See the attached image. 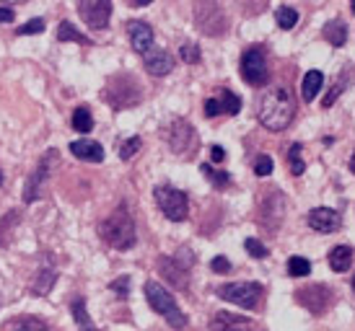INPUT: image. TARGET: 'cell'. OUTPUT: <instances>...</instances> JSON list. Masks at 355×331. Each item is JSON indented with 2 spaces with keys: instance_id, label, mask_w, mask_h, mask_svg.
<instances>
[{
  "instance_id": "6da1fadb",
  "label": "cell",
  "mask_w": 355,
  "mask_h": 331,
  "mask_svg": "<svg viewBox=\"0 0 355 331\" xmlns=\"http://www.w3.org/2000/svg\"><path fill=\"white\" fill-rule=\"evenodd\" d=\"M296 117V98L286 86H270L257 98V119L270 132H283Z\"/></svg>"
},
{
  "instance_id": "7a4b0ae2",
  "label": "cell",
  "mask_w": 355,
  "mask_h": 331,
  "mask_svg": "<svg viewBox=\"0 0 355 331\" xmlns=\"http://www.w3.org/2000/svg\"><path fill=\"white\" fill-rule=\"evenodd\" d=\"M99 235L104 244H109L117 251H130L138 244V231H135V220L130 215L128 205H119L107 220L99 223Z\"/></svg>"
},
{
  "instance_id": "3957f363",
  "label": "cell",
  "mask_w": 355,
  "mask_h": 331,
  "mask_svg": "<svg viewBox=\"0 0 355 331\" xmlns=\"http://www.w3.org/2000/svg\"><path fill=\"white\" fill-rule=\"evenodd\" d=\"M146 301H148L150 308H153L171 329H184V326H187V316H184V311H182L177 305V301H174V295H171L164 285L146 283Z\"/></svg>"
},
{
  "instance_id": "277c9868",
  "label": "cell",
  "mask_w": 355,
  "mask_h": 331,
  "mask_svg": "<svg viewBox=\"0 0 355 331\" xmlns=\"http://www.w3.org/2000/svg\"><path fill=\"white\" fill-rule=\"evenodd\" d=\"M164 140H166L168 150L179 158H192L200 147V137L195 132V127L189 125L187 119H174L164 127Z\"/></svg>"
},
{
  "instance_id": "5b68a950",
  "label": "cell",
  "mask_w": 355,
  "mask_h": 331,
  "mask_svg": "<svg viewBox=\"0 0 355 331\" xmlns=\"http://www.w3.org/2000/svg\"><path fill=\"white\" fill-rule=\"evenodd\" d=\"M153 197H156L158 210L164 213L166 220H171V223H182V220H187V215H189L187 192H182V189H177V186L158 184L156 189H153Z\"/></svg>"
},
{
  "instance_id": "8992f818",
  "label": "cell",
  "mask_w": 355,
  "mask_h": 331,
  "mask_svg": "<svg viewBox=\"0 0 355 331\" xmlns=\"http://www.w3.org/2000/svg\"><path fill=\"white\" fill-rule=\"evenodd\" d=\"M60 163V153L52 147V150H47L44 156L40 158V163H37V168L29 174V179H26V184H24V202L26 205H31V202H37V199H42V195H44V186H47V179L52 176V171H55V166Z\"/></svg>"
},
{
  "instance_id": "52a82bcc",
  "label": "cell",
  "mask_w": 355,
  "mask_h": 331,
  "mask_svg": "<svg viewBox=\"0 0 355 331\" xmlns=\"http://www.w3.org/2000/svg\"><path fill=\"white\" fill-rule=\"evenodd\" d=\"M104 98L114 109H132L140 104L143 93H140L138 80L132 75H117V78L109 80V86L104 88Z\"/></svg>"
},
{
  "instance_id": "ba28073f",
  "label": "cell",
  "mask_w": 355,
  "mask_h": 331,
  "mask_svg": "<svg viewBox=\"0 0 355 331\" xmlns=\"http://www.w3.org/2000/svg\"><path fill=\"white\" fill-rule=\"evenodd\" d=\"M262 292L265 287L259 283H231V285H220L216 287V295L220 301L234 303L239 308H247V311H254L259 301H262Z\"/></svg>"
},
{
  "instance_id": "9c48e42d",
  "label": "cell",
  "mask_w": 355,
  "mask_h": 331,
  "mask_svg": "<svg viewBox=\"0 0 355 331\" xmlns=\"http://www.w3.org/2000/svg\"><path fill=\"white\" fill-rule=\"evenodd\" d=\"M195 24L207 37H220L228 29L226 13H223V8L218 6L216 0H198V6H195Z\"/></svg>"
},
{
  "instance_id": "30bf717a",
  "label": "cell",
  "mask_w": 355,
  "mask_h": 331,
  "mask_svg": "<svg viewBox=\"0 0 355 331\" xmlns=\"http://www.w3.org/2000/svg\"><path fill=\"white\" fill-rule=\"evenodd\" d=\"M241 78L247 80L249 86H267L270 80V68H267V55L262 47H249L244 55H241Z\"/></svg>"
},
{
  "instance_id": "8fae6325",
  "label": "cell",
  "mask_w": 355,
  "mask_h": 331,
  "mask_svg": "<svg viewBox=\"0 0 355 331\" xmlns=\"http://www.w3.org/2000/svg\"><path fill=\"white\" fill-rule=\"evenodd\" d=\"M187 253L189 251H179V256H161L158 259V272H161V277L171 287H177V290H187L189 285V267L195 264V256L184 262Z\"/></svg>"
},
{
  "instance_id": "7c38bea8",
  "label": "cell",
  "mask_w": 355,
  "mask_h": 331,
  "mask_svg": "<svg viewBox=\"0 0 355 331\" xmlns=\"http://www.w3.org/2000/svg\"><path fill=\"white\" fill-rule=\"evenodd\" d=\"M78 13L89 29H107L112 19V0H78Z\"/></svg>"
},
{
  "instance_id": "4fadbf2b",
  "label": "cell",
  "mask_w": 355,
  "mask_h": 331,
  "mask_svg": "<svg viewBox=\"0 0 355 331\" xmlns=\"http://www.w3.org/2000/svg\"><path fill=\"white\" fill-rule=\"evenodd\" d=\"M296 301L309 308V311L314 313V316H322V313L329 308V303H332V290L324 287V285H314V287H301L296 292Z\"/></svg>"
},
{
  "instance_id": "5bb4252c",
  "label": "cell",
  "mask_w": 355,
  "mask_h": 331,
  "mask_svg": "<svg viewBox=\"0 0 355 331\" xmlns=\"http://www.w3.org/2000/svg\"><path fill=\"white\" fill-rule=\"evenodd\" d=\"M239 111H241V98L228 88H220L218 96L205 101V117H218V114H231L234 117Z\"/></svg>"
},
{
  "instance_id": "9a60e30c",
  "label": "cell",
  "mask_w": 355,
  "mask_h": 331,
  "mask_svg": "<svg viewBox=\"0 0 355 331\" xmlns=\"http://www.w3.org/2000/svg\"><path fill=\"white\" fill-rule=\"evenodd\" d=\"M309 225L314 228L316 233H335L343 225V215L332 210V207H314L309 213Z\"/></svg>"
},
{
  "instance_id": "2e32d148",
  "label": "cell",
  "mask_w": 355,
  "mask_h": 331,
  "mask_svg": "<svg viewBox=\"0 0 355 331\" xmlns=\"http://www.w3.org/2000/svg\"><path fill=\"white\" fill-rule=\"evenodd\" d=\"M55 280H58V264H55V256L47 253V256H42L37 277H34V283H31V292H34V295H47V292L52 290Z\"/></svg>"
},
{
  "instance_id": "e0dca14e",
  "label": "cell",
  "mask_w": 355,
  "mask_h": 331,
  "mask_svg": "<svg viewBox=\"0 0 355 331\" xmlns=\"http://www.w3.org/2000/svg\"><path fill=\"white\" fill-rule=\"evenodd\" d=\"M210 331H254V321L239 313L220 311L210 319Z\"/></svg>"
},
{
  "instance_id": "ac0fdd59",
  "label": "cell",
  "mask_w": 355,
  "mask_h": 331,
  "mask_svg": "<svg viewBox=\"0 0 355 331\" xmlns=\"http://www.w3.org/2000/svg\"><path fill=\"white\" fill-rule=\"evenodd\" d=\"M143 65H146V70H148L150 75L164 78V75H168L174 70V57L168 55L166 49H148L143 55Z\"/></svg>"
},
{
  "instance_id": "d6986e66",
  "label": "cell",
  "mask_w": 355,
  "mask_h": 331,
  "mask_svg": "<svg viewBox=\"0 0 355 331\" xmlns=\"http://www.w3.org/2000/svg\"><path fill=\"white\" fill-rule=\"evenodd\" d=\"M128 37L130 44L138 55H146L148 49H153V29L146 21H130L128 24Z\"/></svg>"
},
{
  "instance_id": "ffe728a7",
  "label": "cell",
  "mask_w": 355,
  "mask_h": 331,
  "mask_svg": "<svg viewBox=\"0 0 355 331\" xmlns=\"http://www.w3.org/2000/svg\"><path fill=\"white\" fill-rule=\"evenodd\" d=\"M270 215H275L277 225L283 223V215H286V197L280 192H270V195L262 199V207H259V223L265 225V231L270 228Z\"/></svg>"
},
{
  "instance_id": "44dd1931",
  "label": "cell",
  "mask_w": 355,
  "mask_h": 331,
  "mask_svg": "<svg viewBox=\"0 0 355 331\" xmlns=\"http://www.w3.org/2000/svg\"><path fill=\"white\" fill-rule=\"evenodd\" d=\"M70 153L78 161H89V163H101L104 161V147L96 140H73L70 143Z\"/></svg>"
},
{
  "instance_id": "7402d4cb",
  "label": "cell",
  "mask_w": 355,
  "mask_h": 331,
  "mask_svg": "<svg viewBox=\"0 0 355 331\" xmlns=\"http://www.w3.org/2000/svg\"><path fill=\"white\" fill-rule=\"evenodd\" d=\"M350 80H353V68H350V65H345V68L340 70V75H337L335 86H332L329 91H327L324 104H322V107H324V109L335 107V101L340 98V93H343V91H345L347 86H350Z\"/></svg>"
},
{
  "instance_id": "603a6c76",
  "label": "cell",
  "mask_w": 355,
  "mask_h": 331,
  "mask_svg": "<svg viewBox=\"0 0 355 331\" xmlns=\"http://www.w3.org/2000/svg\"><path fill=\"white\" fill-rule=\"evenodd\" d=\"M324 39L332 44V47H345V42H347V26H345V21H340V19H335V21H329L324 26Z\"/></svg>"
},
{
  "instance_id": "cb8c5ba5",
  "label": "cell",
  "mask_w": 355,
  "mask_h": 331,
  "mask_svg": "<svg viewBox=\"0 0 355 331\" xmlns=\"http://www.w3.org/2000/svg\"><path fill=\"white\" fill-rule=\"evenodd\" d=\"M329 267L335 269V272H347L350 269V262H353V249L350 246H335L332 251H329Z\"/></svg>"
},
{
  "instance_id": "d4e9b609",
  "label": "cell",
  "mask_w": 355,
  "mask_h": 331,
  "mask_svg": "<svg viewBox=\"0 0 355 331\" xmlns=\"http://www.w3.org/2000/svg\"><path fill=\"white\" fill-rule=\"evenodd\" d=\"M19 223H21L19 210H10V213H6V217H0V249L10 246V241H13V231H16V225Z\"/></svg>"
},
{
  "instance_id": "484cf974",
  "label": "cell",
  "mask_w": 355,
  "mask_h": 331,
  "mask_svg": "<svg viewBox=\"0 0 355 331\" xmlns=\"http://www.w3.org/2000/svg\"><path fill=\"white\" fill-rule=\"evenodd\" d=\"M322 83H324V75H322L319 70H309L304 75V83H301V98H304V101H314Z\"/></svg>"
},
{
  "instance_id": "4316f807",
  "label": "cell",
  "mask_w": 355,
  "mask_h": 331,
  "mask_svg": "<svg viewBox=\"0 0 355 331\" xmlns=\"http://www.w3.org/2000/svg\"><path fill=\"white\" fill-rule=\"evenodd\" d=\"M200 174L205 176L207 181L216 186V189H228V186H231V174L220 171V168H216V166L202 163V166H200Z\"/></svg>"
},
{
  "instance_id": "83f0119b",
  "label": "cell",
  "mask_w": 355,
  "mask_h": 331,
  "mask_svg": "<svg viewBox=\"0 0 355 331\" xmlns=\"http://www.w3.org/2000/svg\"><path fill=\"white\" fill-rule=\"evenodd\" d=\"M58 42H76V44H94V42L86 37V34H80L76 26H73V21H62L58 26Z\"/></svg>"
},
{
  "instance_id": "f1b7e54d",
  "label": "cell",
  "mask_w": 355,
  "mask_h": 331,
  "mask_svg": "<svg viewBox=\"0 0 355 331\" xmlns=\"http://www.w3.org/2000/svg\"><path fill=\"white\" fill-rule=\"evenodd\" d=\"M70 311H73V319H76V323H78L80 331H96L94 321L89 319V311H86V303H83V298H76V301H73V305H70Z\"/></svg>"
},
{
  "instance_id": "f546056e",
  "label": "cell",
  "mask_w": 355,
  "mask_h": 331,
  "mask_svg": "<svg viewBox=\"0 0 355 331\" xmlns=\"http://www.w3.org/2000/svg\"><path fill=\"white\" fill-rule=\"evenodd\" d=\"M70 125H73V129L80 132V135H89L91 129H94V117H91V111L86 107H78L76 111H73Z\"/></svg>"
},
{
  "instance_id": "4dcf8cb0",
  "label": "cell",
  "mask_w": 355,
  "mask_h": 331,
  "mask_svg": "<svg viewBox=\"0 0 355 331\" xmlns=\"http://www.w3.org/2000/svg\"><path fill=\"white\" fill-rule=\"evenodd\" d=\"M8 331H50V326L42 319H37V316H21V319L10 323Z\"/></svg>"
},
{
  "instance_id": "1f68e13d",
  "label": "cell",
  "mask_w": 355,
  "mask_h": 331,
  "mask_svg": "<svg viewBox=\"0 0 355 331\" xmlns=\"http://www.w3.org/2000/svg\"><path fill=\"white\" fill-rule=\"evenodd\" d=\"M301 153H304V145H301V143H293V145L288 147V166H291V174L293 176H301L306 171V163H304V158H301Z\"/></svg>"
},
{
  "instance_id": "d6a6232c",
  "label": "cell",
  "mask_w": 355,
  "mask_h": 331,
  "mask_svg": "<svg viewBox=\"0 0 355 331\" xmlns=\"http://www.w3.org/2000/svg\"><path fill=\"white\" fill-rule=\"evenodd\" d=\"M275 21L283 31H291L298 24V10L288 8V6H280V8L275 10Z\"/></svg>"
},
{
  "instance_id": "836d02e7",
  "label": "cell",
  "mask_w": 355,
  "mask_h": 331,
  "mask_svg": "<svg viewBox=\"0 0 355 331\" xmlns=\"http://www.w3.org/2000/svg\"><path fill=\"white\" fill-rule=\"evenodd\" d=\"M309 272H311V262L306 256H291L288 259V274L291 277H306Z\"/></svg>"
},
{
  "instance_id": "e575fe53",
  "label": "cell",
  "mask_w": 355,
  "mask_h": 331,
  "mask_svg": "<svg viewBox=\"0 0 355 331\" xmlns=\"http://www.w3.org/2000/svg\"><path fill=\"white\" fill-rule=\"evenodd\" d=\"M140 147H143V140H140L138 135L128 137V140L119 143V158H122V161H130L132 156H138Z\"/></svg>"
},
{
  "instance_id": "d590c367",
  "label": "cell",
  "mask_w": 355,
  "mask_h": 331,
  "mask_svg": "<svg viewBox=\"0 0 355 331\" xmlns=\"http://www.w3.org/2000/svg\"><path fill=\"white\" fill-rule=\"evenodd\" d=\"M179 57H182V62H187V65H198L200 60H202V52H200V47L195 42H184L179 47Z\"/></svg>"
},
{
  "instance_id": "8d00e7d4",
  "label": "cell",
  "mask_w": 355,
  "mask_h": 331,
  "mask_svg": "<svg viewBox=\"0 0 355 331\" xmlns=\"http://www.w3.org/2000/svg\"><path fill=\"white\" fill-rule=\"evenodd\" d=\"M42 31H44V19H31L16 29V37H29V34H42Z\"/></svg>"
},
{
  "instance_id": "74e56055",
  "label": "cell",
  "mask_w": 355,
  "mask_h": 331,
  "mask_svg": "<svg viewBox=\"0 0 355 331\" xmlns=\"http://www.w3.org/2000/svg\"><path fill=\"white\" fill-rule=\"evenodd\" d=\"M272 168H275V163H272V158H270V156H265V153H262V156L254 158V174L257 176H262V179H265V176L272 174Z\"/></svg>"
},
{
  "instance_id": "f35d334b",
  "label": "cell",
  "mask_w": 355,
  "mask_h": 331,
  "mask_svg": "<svg viewBox=\"0 0 355 331\" xmlns=\"http://www.w3.org/2000/svg\"><path fill=\"white\" fill-rule=\"evenodd\" d=\"M244 249H247V253L249 256H254V259H265L267 253H270L265 249V244L257 241V238H247V241H244Z\"/></svg>"
},
{
  "instance_id": "ab89813d",
  "label": "cell",
  "mask_w": 355,
  "mask_h": 331,
  "mask_svg": "<svg viewBox=\"0 0 355 331\" xmlns=\"http://www.w3.org/2000/svg\"><path fill=\"white\" fill-rule=\"evenodd\" d=\"M109 290H114V295H117V298H128V295H130V277L125 274V277L114 280V283L109 285Z\"/></svg>"
},
{
  "instance_id": "60d3db41",
  "label": "cell",
  "mask_w": 355,
  "mask_h": 331,
  "mask_svg": "<svg viewBox=\"0 0 355 331\" xmlns=\"http://www.w3.org/2000/svg\"><path fill=\"white\" fill-rule=\"evenodd\" d=\"M210 269L218 274H226V272H231V262H228L226 256H216V259L210 262Z\"/></svg>"
},
{
  "instance_id": "b9f144b4",
  "label": "cell",
  "mask_w": 355,
  "mask_h": 331,
  "mask_svg": "<svg viewBox=\"0 0 355 331\" xmlns=\"http://www.w3.org/2000/svg\"><path fill=\"white\" fill-rule=\"evenodd\" d=\"M10 21H16V10L10 6H0V24H10Z\"/></svg>"
},
{
  "instance_id": "7bdbcfd3",
  "label": "cell",
  "mask_w": 355,
  "mask_h": 331,
  "mask_svg": "<svg viewBox=\"0 0 355 331\" xmlns=\"http://www.w3.org/2000/svg\"><path fill=\"white\" fill-rule=\"evenodd\" d=\"M210 158H213V163H223L226 161V150L220 145H213L210 147Z\"/></svg>"
},
{
  "instance_id": "ee69618b",
  "label": "cell",
  "mask_w": 355,
  "mask_h": 331,
  "mask_svg": "<svg viewBox=\"0 0 355 331\" xmlns=\"http://www.w3.org/2000/svg\"><path fill=\"white\" fill-rule=\"evenodd\" d=\"M128 3L132 6V8H143V6H150L153 0H128Z\"/></svg>"
},
{
  "instance_id": "f6af8a7d",
  "label": "cell",
  "mask_w": 355,
  "mask_h": 331,
  "mask_svg": "<svg viewBox=\"0 0 355 331\" xmlns=\"http://www.w3.org/2000/svg\"><path fill=\"white\" fill-rule=\"evenodd\" d=\"M16 3H26V0H0V6H16Z\"/></svg>"
},
{
  "instance_id": "bcb514c9",
  "label": "cell",
  "mask_w": 355,
  "mask_h": 331,
  "mask_svg": "<svg viewBox=\"0 0 355 331\" xmlns=\"http://www.w3.org/2000/svg\"><path fill=\"white\" fill-rule=\"evenodd\" d=\"M350 171L355 174V150H353V156H350Z\"/></svg>"
},
{
  "instance_id": "7dc6e473",
  "label": "cell",
  "mask_w": 355,
  "mask_h": 331,
  "mask_svg": "<svg viewBox=\"0 0 355 331\" xmlns=\"http://www.w3.org/2000/svg\"><path fill=\"white\" fill-rule=\"evenodd\" d=\"M350 8H353V13H355V0H350Z\"/></svg>"
},
{
  "instance_id": "c3c4849f",
  "label": "cell",
  "mask_w": 355,
  "mask_h": 331,
  "mask_svg": "<svg viewBox=\"0 0 355 331\" xmlns=\"http://www.w3.org/2000/svg\"><path fill=\"white\" fill-rule=\"evenodd\" d=\"M353 290H355V274H353Z\"/></svg>"
},
{
  "instance_id": "681fc988",
  "label": "cell",
  "mask_w": 355,
  "mask_h": 331,
  "mask_svg": "<svg viewBox=\"0 0 355 331\" xmlns=\"http://www.w3.org/2000/svg\"><path fill=\"white\" fill-rule=\"evenodd\" d=\"M0 184H3V174H0Z\"/></svg>"
}]
</instances>
